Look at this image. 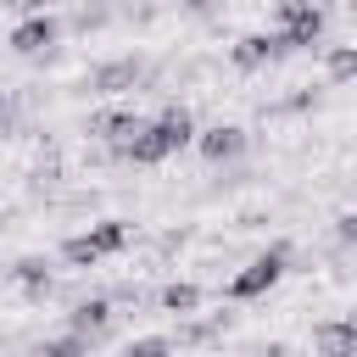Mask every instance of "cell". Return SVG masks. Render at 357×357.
Instances as JSON below:
<instances>
[{
    "instance_id": "cell-9",
    "label": "cell",
    "mask_w": 357,
    "mask_h": 357,
    "mask_svg": "<svg viewBox=\"0 0 357 357\" xmlns=\"http://www.w3.org/2000/svg\"><path fill=\"white\" fill-rule=\"evenodd\" d=\"M67 329L84 335L89 346L106 340V335H112V296H89V301H78V307L67 312Z\"/></svg>"
},
{
    "instance_id": "cell-12",
    "label": "cell",
    "mask_w": 357,
    "mask_h": 357,
    "mask_svg": "<svg viewBox=\"0 0 357 357\" xmlns=\"http://www.w3.org/2000/svg\"><path fill=\"white\" fill-rule=\"evenodd\" d=\"M11 279L22 284V296H28V301H45V296H56L50 257H17V262H11Z\"/></svg>"
},
{
    "instance_id": "cell-2",
    "label": "cell",
    "mask_w": 357,
    "mask_h": 357,
    "mask_svg": "<svg viewBox=\"0 0 357 357\" xmlns=\"http://www.w3.org/2000/svg\"><path fill=\"white\" fill-rule=\"evenodd\" d=\"M128 240H134V223H128V218H100V223H89L84 234L61 240V262H67V268H95V262L128 251Z\"/></svg>"
},
{
    "instance_id": "cell-19",
    "label": "cell",
    "mask_w": 357,
    "mask_h": 357,
    "mask_svg": "<svg viewBox=\"0 0 357 357\" xmlns=\"http://www.w3.org/2000/svg\"><path fill=\"white\" fill-rule=\"evenodd\" d=\"M17 123H22V100L17 95H0V139H11Z\"/></svg>"
},
{
    "instance_id": "cell-10",
    "label": "cell",
    "mask_w": 357,
    "mask_h": 357,
    "mask_svg": "<svg viewBox=\"0 0 357 357\" xmlns=\"http://www.w3.org/2000/svg\"><path fill=\"white\" fill-rule=\"evenodd\" d=\"M318 357H357V318H324L312 324Z\"/></svg>"
},
{
    "instance_id": "cell-17",
    "label": "cell",
    "mask_w": 357,
    "mask_h": 357,
    "mask_svg": "<svg viewBox=\"0 0 357 357\" xmlns=\"http://www.w3.org/2000/svg\"><path fill=\"white\" fill-rule=\"evenodd\" d=\"M318 106V89H296V95H284V100H273V106H262L268 117H296V112H312Z\"/></svg>"
},
{
    "instance_id": "cell-13",
    "label": "cell",
    "mask_w": 357,
    "mask_h": 357,
    "mask_svg": "<svg viewBox=\"0 0 357 357\" xmlns=\"http://www.w3.org/2000/svg\"><path fill=\"white\" fill-rule=\"evenodd\" d=\"M273 33H279L290 50H312V45L324 39V6H307V11H296V17H290L284 28H273Z\"/></svg>"
},
{
    "instance_id": "cell-11",
    "label": "cell",
    "mask_w": 357,
    "mask_h": 357,
    "mask_svg": "<svg viewBox=\"0 0 357 357\" xmlns=\"http://www.w3.org/2000/svg\"><path fill=\"white\" fill-rule=\"evenodd\" d=\"M223 329H234V312H206V318H178V335H167L173 346H212L223 340Z\"/></svg>"
},
{
    "instance_id": "cell-23",
    "label": "cell",
    "mask_w": 357,
    "mask_h": 357,
    "mask_svg": "<svg viewBox=\"0 0 357 357\" xmlns=\"http://www.w3.org/2000/svg\"><path fill=\"white\" fill-rule=\"evenodd\" d=\"M0 6H11V11H56L61 0H0Z\"/></svg>"
},
{
    "instance_id": "cell-8",
    "label": "cell",
    "mask_w": 357,
    "mask_h": 357,
    "mask_svg": "<svg viewBox=\"0 0 357 357\" xmlns=\"http://www.w3.org/2000/svg\"><path fill=\"white\" fill-rule=\"evenodd\" d=\"M139 128H145V117H139V112H128V106H100V112H89V134H95V139H106L112 151H117V145H128Z\"/></svg>"
},
{
    "instance_id": "cell-22",
    "label": "cell",
    "mask_w": 357,
    "mask_h": 357,
    "mask_svg": "<svg viewBox=\"0 0 357 357\" xmlns=\"http://www.w3.org/2000/svg\"><path fill=\"white\" fill-rule=\"evenodd\" d=\"M307 6H312V0H273V17H279V28H284L296 11H307Z\"/></svg>"
},
{
    "instance_id": "cell-3",
    "label": "cell",
    "mask_w": 357,
    "mask_h": 357,
    "mask_svg": "<svg viewBox=\"0 0 357 357\" xmlns=\"http://www.w3.org/2000/svg\"><path fill=\"white\" fill-rule=\"evenodd\" d=\"M284 268H290V240H273V245L257 251L240 273H229L223 296H229V301H257V296H268V290L284 279Z\"/></svg>"
},
{
    "instance_id": "cell-26",
    "label": "cell",
    "mask_w": 357,
    "mask_h": 357,
    "mask_svg": "<svg viewBox=\"0 0 357 357\" xmlns=\"http://www.w3.org/2000/svg\"><path fill=\"white\" fill-rule=\"evenodd\" d=\"M351 11H357V0H351Z\"/></svg>"
},
{
    "instance_id": "cell-18",
    "label": "cell",
    "mask_w": 357,
    "mask_h": 357,
    "mask_svg": "<svg viewBox=\"0 0 357 357\" xmlns=\"http://www.w3.org/2000/svg\"><path fill=\"white\" fill-rule=\"evenodd\" d=\"M123 357H173V340L167 335H139L123 346Z\"/></svg>"
},
{
    "instance_id": "cell-21",
    "label": "cell",
    "mask_w": 357,
    "mask_h": 357,
    "mask_svg": "<svg viewBox=\"0 0 357 357\" xmlns=\"http://www.w3.org/2000/svg\"><path fill=\"white\" fill-rule=\"evenodd\" d=\"M335 245H346V251L357 245V212H340L335 218Z\"/></svg>"
},
{
    "instance_id": "cell-4",
    "label": "cell",
    "mask_w": 357,
    "mask_h": 357,
    "mask_svg": "<svg viewBox=\"0 0 357 357\" xmlns=\"http://www.w3.org/2000/svg\"><path fill=\"white\" fill-rule=\"evenodd\" d=\"M195 151H201L212 167H223V162H240V156L251 151V134H245L240 123H212V128L195 134Z\"/></svg>"
},
{
    "instance_id": "cell-15",
    "label": "cell",
    "mask_w": 357,
    "mask_h": 357,
    "mask_svg": "<svg viewBox=\"0 0 357 357\" xmlns=\"http://www.w3.org/2000/svg\"><path fill=\"white\" fill-rule=\"evenodd\" d=\"M324 78L329 84H351L357 78V45H329L324 50Z\"/></svg>"
},
{
    "instance_id": "cell-25",
    "label": "cell",
    "mask_w": 357,
    "mask_h": 357,
    "mask_svg": "<svg viewBox=\"0 0 357 357\" xmlns=\"http://www.w3.org/2000/svg\"><path fill=\"white\" fill-rule=\"evenodd\" d=\"M0 234H6V218H0Z\"/></svg>"
},
{
    "instance_id": "cell-14",
    "label": "cell",
    "mask_w": 357,
    "mask_h": 357,
    "mask_svg": "<svg viewBox=\"0 0 357 357\" xmlns=\"http://www.w3.org/2000/svg\"><path fill=\"white\" fill-rule=\"evenodd\" d=\"M156 307H162V312H178V318H190V312L201 307V284H190V279H167V284L156 290Z\"/></svg>"
},
{
    "instance_id": "cell-16",
    "label": "cell",
    "mask_w": 357,
    "mask_h": 357,
    "mask_svg": "<svg viewBox=\"0 0 357 357\" xmlns=\"http://www.w3.org/2000/svg\"><path fill=\"white\" fill-rule=\"evenodd\" d=\"M33 357H89V340H84V335H73V329H61V335L39 340V346H33Z\"/></svg>"
},
{
    "instance_id": "cell-24",
    "label": "cell",
    "mask_w": 357,
    "mask_h": 357,
    "mask_svg": "<svg viewBox=\"0 0 357 357\" xmlns=\"http://www.w3.org/2000/svg\"><path fill=\"white\" fill-rule=\"evenodd\" d=\"M257 357H290V346L284 340H268V346H257Z\"/></svg>"
},
{
    "instance_id": "cell-1",
    "label": "cell",
    "mask_w": 357,
    "mask_h": 357,
    "mask_svg": "<svg viewBox=\"0 0 357 357\" xmlns=\"http://www.w3.org/2000/svg\"><path fill=\"white\" fill-rule=\"evenodd\" d=\"M195 112L190 106H162L156 117H145V128L128 139V145H117L112 156L117 162H134V167H156V162H167L173 151H184V145H195Z\"/></svg>"
},
{
    "instance_id": "cell-20",
    "label": "cell",
    "mask_w": 357,
    "mask_h": 357,
    "mask_svg": "<svg viewBox=\"0 0 357 357\" xmlns=\"http://www.w3.org/2000/svg\"><path fill=\"white\" fill-rule=\"evenodd\" d=\"M178 11H184V17H201V22H212V17H223V0H178Z\"/></svg>"
},
{
    "instance_id": "cell-5",
    "label": "cell",
    "mask_w": 357,
    "mask_h": 357,
    "mask_svg": "<svg viewBox=\"0 0 357 357\" xmlns=\"http://www.w3.org/2000/svg\"><path fill=\"white\" fill-rule=\"evenodd\" d=\"M56 39H61V22H56L50 11H33V17H22V22L11 28V50H17V56H50Z\"/></svg>"
},
{
    "instance_id": "cell-7",
    "label": "cell",
    "mask_w": 357,
    "mask_h": 357,
    "mask_svg": "<svg viewBox=\"0 0 357 357\" xmlns=\"http://www.w3.org/2000/svg\"><path fill=\"white\" fill-rule=\"evenodd\" d=\"M284 56H290V45H284L279 33H245V39H234V50H229L234 73H257V67L284 61Z\"/></svg>"
},
{
    "instance_id": "cell-6",
    "label": "cell",
    "mask_w": 357,
    "mask_h": 357,
    "mask_svg": "<svg viewBox=\"0 0 357 357\" xmlns=\"http://www.w3.org/2000/svg\"><path fill=\"white\" fill-rule=\"evenodd\" d=\"M139 84H145V61H139V56H112V61H100V67L89 73L84 89H95V95H123V89H139Z\"/></svg>"
}]
</instances>
